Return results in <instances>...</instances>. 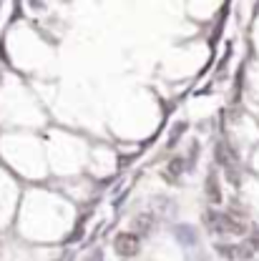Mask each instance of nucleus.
I'll use <instances>...</instances> for the list:
<instances>
[{
  "label": "nucleus",
  "mask_w": 259,
  "mask_h": 261,
  "mask_svg": "<svg viewBox=\"0 0 259 261\" xmlns=\"http://www.w3.org/2000/svg\"><path fill=\"white\" fill-rule=\"evenodd\" d=\"M113 249L121 256H136L138 254V236L136 233H119L113 241Z\"/></svg>",
  "instance_id": "obj_1"
},
{
  "label": "nucleus",
  "mask_w": 259,
  "mask_h": 261,
  "mask_svg": "<svg viewBox=\"0 0 259 261\" xmlns=\"http://www.w3.org/2000/svg\"><path fill=\"white\" fill-rule=\"evenodd\" d=\"M149 226H151V219H149V216H138V219H136V228H138L141 233H146Z\"/></svg>",
  "instance_id": "obj_3"
},
{
  "label": "nucleus",
  "mask_w": 259,
  "mask_h": 261,
  "mask_svg": "<svg viewBox=\"0 0 259 261\" xmlns=\"http://www.w3.org/2000/svg\"><path fill=\"white\" fill-rule=\"evenodd\" d=\"M209 198L211 201H219V186L214 184V178H209Z\"/></svg>",
  "instance_id": "obj_4"
},
{
  "label": "nucleus",
  "mask_w": 259,
  "mask_h": 261,
  "mask_svg": "<svg viewBox=\"0 0 259 261\" xmlns=\"http://www.w3.org/2000/svg\"><path fill=\"white\" fill-rule=\"evenodd\" d=\"M211 221H214V231H227V233H244L247 228L242 221H237V219H231V216H224V214H211L209 216Z\"/></svg>",
  "instance_id": "obj_2"
}]
</instances>
